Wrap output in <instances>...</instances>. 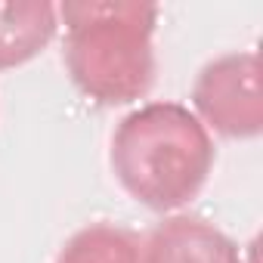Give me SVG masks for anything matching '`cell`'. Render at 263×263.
Returning a JSON list of instances; mask_svg holds the SVG:
<instances>
[{
    "instance_id": "4",
    "label": "cell",
    "mask_w": 263,
    "mask_h": 263,
    "mask_svg": "<svg viewBox=\"0 0 263 263\" xmlns=\"http://www.w3.org/2000/svg\"><path fill=\"white\" fill-rule=\"evenodd\" d=\"M143 263H245V257L214 223L177 214L158 223L143 241Z\"/></svg>"
},
{
    "instance_id": "2",
    "label": "cell",
    "mask_w": 263,
    "mask_h": 263,
    "mask_svg": "<svg viewBox=\"0 0 263 263\" xmlns=\"http://www.w3.org/2000/svg\"><path fill=\"white\" fill-rule=\"evenodd\" d=\"M65 22V68L74 87L99 105H127L155 81L158 7L124 0H68L56 7Z\"/></svg>"
},
{
    "instance_id": "3",
    "label": "cell",
    "mask_w": 263,
    "mask_h": 263,
    "mask_svg": "<svg viewBox=\"0 0 263 263\" xmlns=\"http://www.w3.org/2000/svg\"><path fill=\"white\" fill-rule=\"evenodd\" d=\"M192 115L208 134L254 140L263 130V90L257 53H226L211 59L192 87Z\"/></svg>"
},
{
    "instance_id": "6",
    "label": "cell",
    "mask_w": 263,
    "mask_h": 263,
    "mask_svg": "<svg viewBox=\"0 0 263 263\" xmlns=\"http://www.w3.org/2000/svg\"><path fill=\"white\" fill-rule=\"evenodd\" d=\"M56 263H143V241L124 226L90 223L62 245Z\"/></svg>"
},
{
    "instance_id": "1",
    "label": "cell",
    "mask_w": 263,
    "mask_h": 263,
    "mask_svg": "<svg viewBox=\"0 0 263 263\" xmlns=\"http://www.w3.org/2000/svg\"><path fill=\"white\" fill-rule=\"evenodd\" d=\"M111 174L121 189L149 211L189 204L214 171L208 127L180 102H146L111 134Z\"/></svg>"
},
{
    "instance_id": "5",
    "label": "cell",
    "mask_w": 263,
    "mask_h": 263,
    "mask_svg": "<svg viewBox=\"0 0 263 263\" xmlns=\"http://www.w3.org/2000/svg\"><path fill=\"white\" fill-rule=\"evenodd\" d=\"M59 10L44 0H0V71L34 59L56 37Z\"/></svg>"
}]
</instances>
